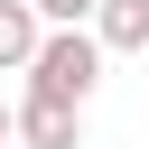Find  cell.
<instances>
[{
    "instance_id": "cell-1",
    "label": "cell",
    "mask_w": 149,
    "mask_h": 149,
    "mask_svg": "<svg viewBox=\"0 0 149 149\" xmlns=\"http://www.w3.org/2000/svg\"><path fill=\"white\" fill-rule=\"evenodd\" d=\"M102 37H93V19H74V28H47L37 37V56H28V84L37 93H56V102H93V84H102Z\"/></svg>"
},
{
    "instance_id": "cell-2",
    "label": "cell",
    "mask_w": 149,
    "mask_h": 149,
    "mask_svg": "<svg viewBox=\"0 0 149 149\" xmlns=\"http://www.w3.org/2000/svg\"><path fill=\"white\" fill-rule=\"evenodd\" d=\"M19 149H84V102H56V93H19Z\"/></svg>"
},
{
    "instance_id": "cell-3",
    "label": "cell",
    "mask_w": 149,
    "mask_h": 149,
    "mask_svg": "<svg viewBox=\"0 0 149 149\" xmlns=\"http://www.w3.org/2000/svg\"><path fill=\"white\" fill-rule=\"evenodd\" d=\"M37 37H47V9L37 0H0V74H28Z\"/></svg>"
},
{
    "instance_id": "cell-4",
    "label": "cell",
    "mask_w": 149,
    "mask_h": 149,
    "mask_svg": "<svg viewBox=\"0 0 149 149\" xmlns=\"http://www.w3.org/2000/svg\"><path fill=\"white\" fill-rule=\"evenodd\" d=\"M93 37L112 56H149V0H102L93 9Z\"/></svg>"
},
{
    "instance_id": "cell-5",
    "label": "cell",
    "mask_w": 149,
    "mask_h": 149,
    "mask_svg": "<svg viewBox=\"0 0 149 149\" xmlns=\"http://www.w3.org/2000/svg\"><path fill=\"white\" fill-rule=\"evenodd\" d=\"M37 9H47V28H74V19H93L102 0H37Z\"/></svg>"
},
{
    "instance_id": "cell-6",
    "label": "cell",
    "mask_w": 149,
    "mask_h": 149,
    "mask_svg": "<svg viewBox=\"0 0 149 149\" xmlns=\"http://www.w3.org/2000/svg\"><path fill=\"white\" fill-rule=\"evenodd\" d=\"M9 140H19V102L0 93V149H9Z\"/></svg>"
}]
</instances>
